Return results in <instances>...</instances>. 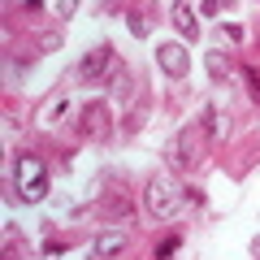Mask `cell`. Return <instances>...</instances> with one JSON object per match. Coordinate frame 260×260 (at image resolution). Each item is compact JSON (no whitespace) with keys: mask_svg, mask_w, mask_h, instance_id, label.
Returning a JSON list of instances; mask_svg holds the SVG:
<instances>
[{"mask_svg":"<svg viewBox=\"0 0 260 260\" xmlns=\"http://www.w3.org/2000/svg\"><path fill=\"white\" fill-rule=\"evenodd\" d=\"M13 186H18L22 204H39L44 191H48V165H44V156H35V152L18 156V165H13Z\"/></svg>","mask_w":260,"mask_h":260,"instance_id":"6da1fadb","label":"cell"},{"mask_svg":"<svg viewBox=\"0 0 260 260\" xmlns=\"http://www.w3.org/2000/svg\"><path fill=\"white\" fill-rule=\"evenodd\" d=\"M182 200H186V191H182L169 174L148 178V208H152L156 217H174L178 208H182Z\"/></svg>","mask_w":260,"mask_h":260,"instance_id":"7a4b0ae2","label":"cell"},{"mask_svg":"<svg viewBox=\"0 0 260 260\" xmlns=\"http://www.w3.org/2000/svg\"><path fill=\"white\" fill-rule=\"evenodd\" d=\"M156 61H160V70H165L169 78H182L186 70H191V56H186L182 44H160L156 48Z\"/></svg>","mask_w":260,"mask_h":260,"instance_id":"3957f363","label":"cell"},{"mask_svg":"<svg viewBox=\"0 0 260 260\" xmlns=\"http://www.w3.org/2000/svg\"><path fill=\"white\" fill-rule=\"evenodd\" d=\"M109 61H113V48H109V44H100V48H91V52L83 56V65H78V70H83V78H100Z\"/></svg>","mask_w":260,"mask_h":260,"instance_id":"277c9868","label":"cell"},{"mask_svg":"<svg viewBox=\"0 0 260 260\" xmlns=\"http://www.w3.org/2000/svg\"><path fill=\"white\" fill-rule=\"evenodd\" d=\"M174 26H178V35H186V39L200 35V22H195V9H191V5H174Z\"/></svg>","mask_w":260,"mask_h":260,"instance_id":"5b68a950","label":"cell"},{"mask_svg":"<svg viewBox=\"0 0 260 260\" xmlns=\"http://www.w3.org/2000/svg\"><path fill=\"white\" fill-rule=\"evenodd\" d=\"M121 247H126V234L121 230H104L100 239H95V251H100V256H117Z\"/></svg>","mask_w":260,"mask_h":260,"instance_id":"8992f818","label":"cell"},{"mask_svg":"<svg viewBox=\"0 0 260 260\" xmlns=\"http://www.w3.org/2000/svg\"><path fill=\"white\" fill-rule=\"evenodd\" d=\"M204 121H208L204 130L213 135V139H221V135H230V117H225L221 109H208V113H204Z\"/></svg>","mask_w":260,"mask_h":260,"instance_id":"52a82bcc","label":"cell"},{"mask_svg":"<svg viewBox=\"0 0 260 260\" xmlns=\"http://www.w3.org/2000/svg\"><path fill=\"white\" fill-rule=\"evenodd\" d=\"M104 121H109V113H104V104H91V109L83 113V126L91 130V135H104V130H109Z\"/></svg>","mask_w":260,"mask_h":260,"instance_id":"ba28073f","label":"cell"},{"mask_svg":"<svg viewBox=\"0 0 260 260\" xmlns=\"http://www.w3.org/2000/svg\"><path fill=\"white\" fill-rule=\"evenodd\" d=\"M174 152H178V165H191V160H195V148H191V135H178V143H174Z\"/></svg>","mask_w":260,"mask_h":260,"instance_id":"9c48e42d","label":"cell"},{"mask_svg":"<svg viewBox=\"0 0 260 260\" xmlns=\"http://www.w3.org/2000/svg\"><path fill=\"white\" fill-rule=\"evenodd\" d=\"M208 74H213V78H225V74H230V56L208 52Z\"/></svg>","mask_w":260,"mask_h":260,"instance_id":"30bf717a","label":"cell"},{"mask_svg":"<svg viewBox=\"0 0 260 260\" xmlns=\"http://www.w3.org/2000/svg\"><path fill=\"white\" fill-rule=\"evenodd\" d=\"M126 26H130L135 39H148V18H143V13H126Z\"/></svg>","mask_w":260,"mask_h":260,"instance_id":"8fae6325","label":"cell"},{"mask_svg":"<svg viewBox=\"0 0 260 260\" xmlns=\"http://www.w3.org/2000/svg\"><path fill=\"white\" fill-rule=\"evenodd\" d=\"M174 251H178V239H165V243H160V251H156V260H169Z\"/></svg>","mask_w":260,"mask_h":260,"instance_id":"7c38bea8","label":"cell"},{"mask_svg":"<svg viewBox=\"0 0 260 260\" xmlns=\"http://www.w3.org/2000/svg\"><path fill=\"white\" fill-rule=\"evenodd\" d=\"M243 78H247V83H251V100H256V104H260V78H256V74H251V70H247V74H243Z\"/></svg>","mask_w":260,"mask_h":260,"instance_id":"4fadbf2b","label":"cell"},{"mask_svg":"<svg viewBox=\"0 0 260 260\" xmlns=\"http://www.w3.org/2000/svg\"><path fill=\"white\" fill-rule=\"evenodd\" d=\"M74 9H78L74 0H61V5H56V13H61V18H74Z\"/></svg>","mask_w":260,"mask_h":260,"instance_id":"5bb4252c","label":"cell"},{"mask_svg":"<svg viewBox=\"0 0 260 260\" xmlns=\"http://www.w3.org/2000/svg\"><path fill=\"white\" fill-rule=\"evenodd\" d=\"M251 256L260 260V234H256V239H251Z\"/></svg>","mask_w":260,"mask_h":260,"instance_id":"9a60e30c","label":"cell"}]
</instances>
